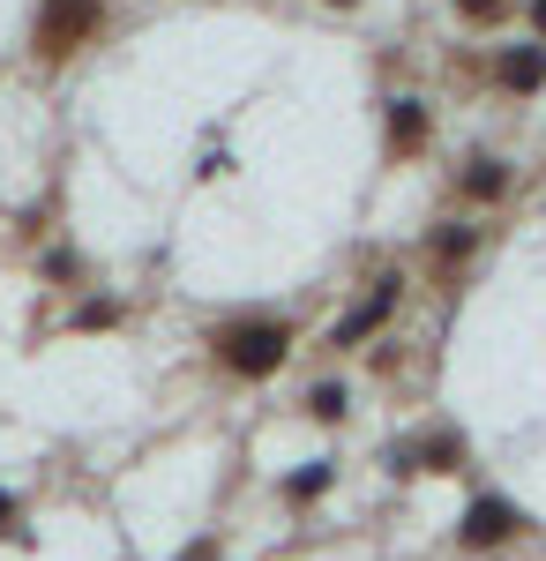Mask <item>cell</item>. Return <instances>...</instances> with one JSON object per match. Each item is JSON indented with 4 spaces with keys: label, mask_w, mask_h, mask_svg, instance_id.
<instances>
[{
    "label": "cell",
    "mask_w": 546,
    "mask_h": 561,
    "mask_svg": "<svg viewBox=\"0 0 546 561\" xmlns=\"http://www.w3.org/2000/svg\"><path fill=\"white\" fill-rule=\"evenodd\" d=\"M211 352L232 382H270L293 359V322L285 314H232V322L211 330Z\"/></svg>",
    "instance_id": "6da1fadb"
},
{
    "label": "cell",
    "mask_w": 546,
    "mask_h": 561,
    "mask_svg": "<svg viewBox=\"0 0 546 561\" xmlns=\"http://www.w3.org/2000/svg\"><path fill=\"white\" fill-rule=\"evenodd\" d=\"M105 31V0H38V31H31V53L45 68L76 60L90 38Z\"/></svg>",
    "instance_id": "7a4b0ae2"
},
{
    "label": "cell",
    "mask_w": 546,
    "mask_h": 561,
    "mask_svg": "<svg viewBox=\"0 0 546 561\" xmlns=\"http://www.w3.org/2000/svg\"><path fill=\"white\" fill-rule=\"evenodd\" d=\"M389 479H442V472H464L471 465V442L457 427H426V434H405V442H389Z\"/></svg>",
    "instance_id": "3957f363"
},
{
    "label": "cell",
    "mask_w": 546,
    "mask_h": 561,
    "mask_svg": "<svg viewBox=\"0 0 546 561\" xmlns=\"http://www.w3.org/2000/svg\"><path fill=\"white\" fill-rule=\"evenodd\" d=\"M532 531V517L509 502V494H471L457 517V547L464 554H494V547H509V539H524Z\"/></svg>",
    "instance_id": "277c9868"
},
{
    "label": "cell",
    "mask_w": 546,
    "mask_h": 561,
    "mask_svg": "<svg viewBox=\"0 0 546 561\" xmlns=\"http://www.w3.org/2000/svg\"><path fill=\"white\" fill-rule=\"evenodd\" d=\"M397 300H405V277H397V270H382V277H375V293H367V300L352 307V314H337V330H330V352H352V345H367V337H375L382 322L397 314Z\"/></svg>",
    "instance_id": "5b68a950"
},
{
    "label": "cell",
    "mask_w": 546,
    "mask_h": 561,
    "mask_svg": "<svg viewBox=\"0 0 546 561\" xmlns=\"http://www.w3.org/2000/svg\"><path fill=\"white\" fill-rule=\"evenodd\" d=\"M426 135H434V113H426V98H389V165H405V158H420Z\"/></svg>",
    "instance_id": "8992f818"
},
{
    "label": "cell",
    "mask_w": 546,
    "mask_h": 561,
    "mask_svg": "<svg viewBox=\"0 0 546 561\" xmlns=\"http://www.w3.org/2000/svg\"><path fill=\"white\" fill-rule=\"evenodd\" d=\"M479 255V225H442L434 232V277H442V293H457V277H464V262Z\"/></svg>",
    "instance_id": "52a82bcc"
},
{
    "label": "cell",
    "mask_w": 546,
    "mask_h": 561,
    "mask_svg": "<svg viewBox=\"0 0 546 561\" xmlns=\"http://www.w3.org/2000/svg\"><path fill=\"white\" fill-rule=\"evenodd\" d=\"M494 83L516 90V98H532V90H546V45H509L502 60H494Z\"/></svg>",
    "instance_id": "ba28073f"
},
{
    "label": "cell",
    "mask_w": 546,
    "mask_h": 561,
    "mask_svg": "<svg viewBox=\"0 0 546 561\" xmlns=\"http://www.w3.org/2000/svg\"><path fill=\"white\" fill-rule=\"evenodd\" d=\"M330 486H337V465H330V457H315V465H299V472H285V479H277L285 510H315V502H322Z\"/></svg>",
    "instance_id": "9c48e42d"
},
{
    "label": "cell",
    "mask_w": 546,
    "mask_h": 561,
    "mask_svg": "<svg viewBox=\"0 0 546 561\" xmlns=\"http://www.w3.org/2000/svg\"><path fill=\"white\" fill-rule=\"evenodd\" d=\"M457 195L464 203H502L509 195V165L502 158H471V165L457 173Z\"/></svg>",
    "instance_id": "30bf717a"
},
{
    "label": "cell",
    "mask_w": 546,
    "mask_h": 561,
    "mask_svg": "<svg viewBox=\"0 0 546 561\" xmlns=\"http://www.w3.org/2000/svg\"><path fill=\"white\" fill-rule=\"evenodd\" d=\"M127 322V300H113V293H90V300H76V314H68V330H121Z\"/></svg>",
    "instance_id": "8fae6325"
},
{
    "label": "cell",
    "mask_w": 546,
    "mask_h": 561,
    "mask_svg": "<svg viewBox=\"0 0 546 561\" xmlns=\"http://www.w3.org/2000/svg\"><path fill=\"white\" fill-rule=\"evenodd\" d=\"M344 412H352V389L344 382H315L307 389V420H315V427H344Z\"/></svg>",
    "instance_id": "7c38bea8"
},
{
    "label": "cell",
    "mask_w": 546,
    "mask_h": 561,
    "mask_svg": "<svg viewBox=\"0 0 546 561\" xmlns=\"http://www.w3.org/2000/svg\"><path fill=\"white\" fill-rule=\"evenodd\" d=\"M0 539H31V531H23V502H15L8 486H0Z\"/></svg>",
    "instance_id": "4fadbf2b"
},
{
    "label": "cell",
    "mask_w": 546,
    "mask_h": 561,
    "mask_svg": "<svg viewBox=\"0 0 546 561\" xmlns=\"http://www.w3.org/2000/svg\"><path fill=\"white\" fill-rule=\"evenodd\" d=\"M172 561H225V547H217L211 531H203V539H187V547H180V554H172Z\"/></svg>",
    "instance_id": "5bb4252c"
},
{
    "label": "cell",
    "mask_w": 546,
    "mask_h": 561,
    "mask_svg": "<svg viewBox=\"0 0 546 561\" xmlns=\"http://www.w3.org/2000/svg\"><path fill=\"white\" fill-rule=\"evenodd\" d=\"M45 277H60V285H76V277H83V262H76L68 248H60V255H45Z\"/></svg>",
    "instance_id": "9a60e30c"
},
{
    "label": "cell",
    "mask_w": 546,
    "mask_h": 561,
    "mask_svg": "<svg viewBox=\"0 0 546 561\" xmlns=\"http://www.w3.org/2000/svg\"><path fill=\"white\" fill-rule=\"evenodd\" d=\"M457 8H464V23H494L509 0H457Z\"/></svg>",
    "instance_id": "2e32d148"
},
{
    "label": "cell",
    "mask_w": 546,
    "mask_h": 561,
    "mask_svg": "<svg viewBox=\"0 0 546 561\" xmlns=\"http://www.w3.org/2000/svg\"><path fill=\"white\" fill-rule=\"evenodd\" d=\"M532 38L546 45V0H532Z\"/></svg>",
    "instance_id": "e0dca14e"
},
{
    "label": "cell",
    "mask_w": 546,
    "mask_h": 561,
    "mask_svg": "<svg viewBox=\"0 0 546 561\" xmlns=\"http://www.w3.org/2000/svg\"><path fill=\"white\" fill-rule=\"evenodd\" d=\"M330 8H360V0H330Z\"/></svg>",
    "instance_id": "ac0fdd59"
}]
</instances>
